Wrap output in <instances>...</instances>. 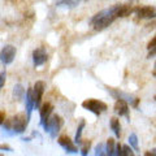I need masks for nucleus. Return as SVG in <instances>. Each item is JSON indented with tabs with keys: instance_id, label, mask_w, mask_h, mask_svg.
<instances>
[{
	"instance_id": "nucleus-6",
	"label": "nucleus",
	"mask_w": 156,
	"mask_h": 156,
	"mask_svg": "<svg viewBox=\"0 0 156 156\" xmlns=\"http://www.w3.org/2000/svg\"><path fill=\"white\" fill-rule=\"evenodd\" d=\"M16 53H17L16 47L12 44H5L3 47V50L0 51V62L4 65L12 64L14 57H16Z\"/></svg>"
},
{
	"instance_id": "nucleus-16",
	"label": "nucleus",
	"mask_w": 156,
	"mask_h": 156,
	"mask_svg": "<svg viewBox=\"0 0 156 156\" xmlns=\"http://www.w3.org/2000/svg\"><path fill=\"white\" fill-rule=\"evenodd\" d=\"M25 94H26V90L23 89V86L21 83H17L16 86L13 87V98L14 100H20L22 98H25Z\"/></svg>"
},
{
	"instance_id": "nucleus-17",
	"label": "nucleus",
	"mask_w": 156,
	"mask_h": 156,
	"mask_svg": "<svg viewBox=\"0 0 156 156\" xmlns=\"http://www.w3.org/2000/svg\"><path fill=\"white\" fill-rule=\"evenodd\" d=\"M115 151H116V142L113 138H108L105 143V154L107 156H115Z\"/></svg>"
},
{
	"instance_id": "nucleus-27",
	"label": "nucleus",
	"mask_w": 156,
	"mask_h": 156,
	"mask_svg": "<svg viewBox=\"0 0 156 156\" xmlns=\"http://www.w3.org/2000/svg\"><path fill=\"white\" fill-rule=\"evenodd\" d=\"M154 47H156V35L151 39V41L148 42V44H147V48L148 50H151V48H154Z\"/></svg>"
},
{
	"instance_id": "nucleus-22",
	"label": "nucleus",
	"mask_w": 156,
	"mask_h": 156,
	"mask_svg": "<svg viewBox=\"0 0 156 156\" xmlns=\"http://www.w3.org/2000/svg\"><path fill=\"white\" fill-rule=\"evenodd\" d=\"M105 152V144L104 143H99L95 147V156H100Z\"/></svg>"
},
{
	"instance_id": "nucleus-36",
	"label": "nucleus",
	"mask_w": 156,
	"mask_h": 156,
	"mask_svg": "<svg viewBox=\"0 0 156 156\" xmlns=\"http://www.w3.org/2000/svg\"><path fill=\"white\" fill-rule=\"evenodd\" d=\"M0 156H4V155H3V154H0Z\"/></svg>"
},
{
	"instance_id": "nucleus-33",
	"label": "nucleus",
	"mask_w": 156,
	"mask_h": 156,
	"mask_svg": "<svg viewBox=\"0 0 156 156\" xmlns=\"http://www.w3.org/2000/svg\"><path fill=\"white\" fill-rule=\"evenodd\" d=\"M152 76H154V77H156V70H154V72H152Z\"/></svg>"
},
{
	"instance_id": "nucleus-9",
	"label": "nucleus",
	"mask_w": 156,
	"mask_h": 156,
	"mask_svg": "<svg viewBox=\"0 0 156 156\" xmlns=\"http://www.w3.org/2000/svg\"><path fill=\"white\" fill-rule=\"evenodd\" d=\"M47 58H48V55H47L44 48L39 47V48H35V50L33 51V64L35 68L46 64Z\"/></svg>"
},
{
	"instance_id": "nucleus-28",
	"label": "nucleus",
	"mask_w": 156,
	"mask_h": 156,
	"mask_svg": "<svg viewBox=\"0 0 156 156\" xmlns=\"http://www.w3.org/2000/svg\"><path fill=\"white\" fill-rule=\"evenodd\" d=\"M154 56H156V47H154V48H151V50H148V55H147V57L151 58V57H154Z\"/></svg>"
},
{
	"instance_id": "nucleus-13",
	"label": "nucleus",
	"mask_w": 156,
	"mask_h": 156,
	"mask_svg": "<svg viewBox=\"0 0 156 156\" xmlns=\"http://www.w3.org/2000/svg\"><path fill=\"white\" fill-rule=\"evenodd\" d=\"M25 105H26V116L30 119L31 112L34 109V99H33V89H27L25 94Z\"/></svg>"
},
{
	"instance_id": "nucleus-24",
	"label": "nucleus",
	"mask_w": 156,
	"mask_h": 156,
	"mask_svg": "<svg viewBox=\"0 0 156 156\" xmlns=\"http://www.w3.org/2000/svg\"><path fill=\"white\" fill-rule=\"evenodd\" d=\"M115 156H124L122 154V144L116 143V151H115Z\"/></svg>"
},
{
	"instance_id": "nucleus-29",
	"label": "nucleus",
	"mask_w": 156,
	"mask_h": 156,
	"mask_svg": "<svg viewBox=\"0 0 156 156\" xmlns=\"http://www.w3.org/2000/svg\"><path fill=\"white\" fill-rule=\"evenodd\" d=\"M144 156H156V148H152V150H150V151H146Z\"/></svg>"
},
{
	"instance_id": "nucleus-15",
	"label": "nucleus",
	"mask_w": 156,
	"mask_h": 156,
	"mask_svg": "<svg viewBox=\"0 0 156 156\" xmlns=\"http://www.w3.org/2000/svg\"><path fill=\"white\" fill-rule=\"evenodd\" d=\"M85 126H86V121L85 120H81V122L80 125H78V128H77V131H76V135H74V144H81L82 143V131H83L85 129Z\"/></svg>"
},
{
	"instance_id": "nucleus-2",
	"label": "nucleus",
	"mask_w": 156,
	"mask_h": 156,
	"mask_svg": "<svg viewBox=\"0 0 156 156\" xmlns=\"http://www.w3.org/2000/svg\"><path fill=\"white\" fill-rule=\"evenodd\" d=\"M62 124H64V120H62L61 116H58L56 113H52L50 116V119H48L44 125H43V128H44V131L46 133L50 134L51 138H56L58 131H60Z\"/></svg>"
},
{
	"instance_id": "nucleus-10",
	"label": "nucleus",
	"mask_w": 156,
	"mask_h": 156,
	"mask_svg": "<svg viewBox=\"0 0 156 156\" xmlns=\"http://www.w3.org/2000/svg\"><path fill=\"white\" fill-rule=\"evenodd\" d=\"M113 109L116 112V115H119L120 117L125 116L126 119H130V116H129V104H128V101L126 100L117 99L115 105H113Z\"/></svg>"
},
{
	"instance_id": "nucleus-12",
	"label": "nucleus",
	"mask_w": 156,
	"mask_h": 156,
	"mask_svg": "<svg viewBox=\"0 0 156 156\" xmlns=\"http://www.w3.org/2000/svg\"><path fill=\"white\" fill-rule=\"evenodd\" d=\"M52 112H53V105L50 103V101H46L44 104L41 105V108H39V115H41V125L42 126L44 125V122L48 119H50Z\"/></svg>"
},
{
	"instance_id": "nucleus-18",
	"label": "nucleus",
	"mask_w": 156,
	"mask_h": 156,
	"mask_svg": "<svg viewBox=\"0 0 156 156\" xmlns=\"http://www.w3.org/2000/svg\"><path fill=\"white\" fill-rule=\"evenodd\" d=\"M82 148H81V156H89V151L91 147V140H85L82 142Z\"/></svg>"
},
{
	"instance_id": "nucleus-32",
	"label": "nucleus",
	"mask_w": 156,
	"mask_h": 156,
	"mask_svg": "<svg viewBox=\"0 0 156 156\" xmlns=\"http://www.w3.org/2000/svg\"><path fill=\"white\" fill-rule=\"evenodd\" d=\"M22 140H25V142H30V140H31V136H26V138H22Z\"/></svg>"
},
{
	"instance_id": "nucleus-3",
	"label": "nucleus",
	"mask_w": 156,
	"mask_h": 156,
	"mask_svg": "<svg viewBox=\"0 0 156 156\" xmlns=\"http://www.w3.org/2000/svg\"><path fill=\"white\" fill-rule=\"evenodd\" d=\"M82 107L86 111H90L96 116H100L101 112L107 111V108H108V105L104 101L98 100V99H86L85 101H82Z\"/></svg>"
},
{
	"instance_id": "nucleus-14",
	"label": "nucleus",
	"mask_w": 156,
	"mask_h": 156,
	"mask_svg": "<svg viewBox=\"0 0 156 156\" xmlns=\"http://www.w3.org/2000/svg\"><path fill=\"white\" fill-rule=\"evenodd\" d=\"M109 124H111V129L115 133V135L117 136V138H120V135H121V124H120L119 117H116V116L111 117Z\"/></svg>"
},
{
	"instance_id": "nucleus-7",
	"label": "nucleus",
	"mask_w": 156,
	"mask_h": 156,
	"mask_svg": "<svg viewBox=\"0 0 156 156\" xmlns=\"http://www.w3.org/2000/svg\"><path fill=\"white\" fill-rule=\"evenodd\" d=\"M134 12L138 18H156V7L154 5L135 7Z\"/></svg>"
},
{
	"instance_id": "nucleus-34",
	"label": "nucleus",
	"mask_w": 156,
	"mask_h": 156,
	"mask_svg": "<svg viewBox=\"0 0 156 156\" xmlns=\"http://www.w3.org/2000/svg\"><path fill=\"white\" fill-rule=\"evenodd\" d=\"M154 68H155V69H154V70H156V61H155V65H154Z\"/></svg>"
},
{
	"instance_id": "nucleus-30",
	"label": "nucleus",
	"mask_w": 156,
	"mask_h": 156,
	"mask_svg": "<svg viewBox=\"0 0 156 156\" xmlns=\"http://www.w3.org/2000/svg\"><path fill=\"white\" fill-rule=\"evenodd\" d=\"M5 121V113L3 111H0V126L3 125V122Z\"/></svg>"
},
{
	"instance_id": "nucleus-8",
	"label": "nucleus",
	"mask_w": 156,
	"mask_h": 156,
	"mask_svg": "<svg viewBox=\"0 0 156 156\" xmlns=\"http://www.w3.org/2000/svg\"><path fill=\"white\" fill-rule=\"evenodd\" d=\"M57 142H58V144H60L62 148L66 151L68 154H77V152H78L77 146L74 144V142H73V140H72L68 135H65V134L60 135V136L57 138Z\"/></svg>"
},
{
	"instance_id": "nucleus-25",
	"label": "nucleus",
	"mask_w": 156,
	"mask_h": 156,
	"mask_svg": "<svg viewBox=\"0 0 156 156\" xmlns=\"http://www.w3.org/2000/svg\"><path fill=\"white\" fill-rule=\"evenodd\" d=\"M3 128H4V130H12V119H8L4 121Z\"/></svg>"
},
{
	"instance_id": "nucleus-4",
	"label": "nucleus",
	"mask_w": 156,
	"mask_h": 156,
	"mask_svg": "<svg viewBox=\"0 0 156 156\" xmlns=\"http://www.w3.org/2000/svg\"><path fill=\"white\" fill-rule=\"evenodd\" d=\"M29 124V119L26 113H17L16 116L12 119V133L13 134H22L26 130Z\"/></svg>"
},
{
	"instance_id": "nucleus-1",
	"label": "nucleus",
	"mask_w": 156,
	"mask_h": 156,
	"mask_svg": "<svg viewBox=\"0 0 156 156\" xmlns=\"http://www.w3.org/2000/svg\"><path fill=\"white\" fill-rule=\"evenodd\" d=\"M115 20H116L115 5H112L111 8L103 9V11H100L99 13H96L95 16L90 20V23L95 30H103L107 26H109Z\"/></svg>"
},
{
	"instance_id": "nucleus-20",
	"label": "nucleus",
	"mask_w": 156,
	"mask_h": 156,
	"mask_svg": "<svg viewBox=\"0 0 156 156\" xmlns=\"http://www.w3.org/2000/svg\"><path fill=\"white\" fill-rule=\"evenodd\" d=\"M122 154H124V156H135L133 148H131L129 144L122 146Z\"/></svg>"
},
{
	"instance_id": "nucleus-21",
	"label": "nucleus",
	"mask_w": 156,
	"mask_h": 156,
	"mask_svg": "<svg viewBox=\"0 0 156 156\" xmlns=\"http://www.w3.org/2000/svg\"><path fill=\"white\" fill-rule=\"evenodd\" d=\"M56 5L57 7H69V8H72V7L78 5V2H57Z\"/></svg>"
},
{
	"instance_id": "nucleus-26",
	"label": "nucleus",
	"mask_w": 156,
	"mask_h": 156,
	"mask_svg": "<svg viewBox=\"0 0 156 156\" xmlns=\"http://www.w3.org/2000/svg\"><path fill=\"white\" fill-rule=\"evenodd\" d=\"M0 151H7V152H13V148L9 144L0 143Z\"/></svg>"
},
{
	"instance_id": "nucleus-31",
	"label": "nucleus",
	"mask_w": 156,
	"mask_h": 156,
	"mask_svg": "<svg viewBox=\"0 0 156 156\" xmlns=\"http://www.w3.org/2000/svg\"><path fill=\"white\" fill-rule=\"evenodd\" d=\"M147 29H155L156 27V21H152V22H150V23H147Z\"/></svg>"
},
{
	"instance_id": "nucleus-11",
	"label": "nucleus",
	"mask_w": 156,
	"mask_h": 156,
	"mask_svg": "<svg viewBox=\"0 0 156 156\" xmlns=\"http://www.w3.org/2000/svg\"><path fill=\"white\" fill-rule=\"evenodd\" d=\"M115 12H116V18L117 17H126V16H129L131 12H134V7L131 3L115 4Z\"/></svg>"
},
{
	"instance_id": "nucleus-35",
	"label": "nucleus",
	"mask_w": 156,
	"mask_h": 156,
	"mask_svg": "<svg viewBox=\"0 0 156 156\" xmlns=\"http://www.w3.org/2000/svg\"><path fill=\"white\" fill-rule=\"evenodd\" d=\"M154 99H155V101H156V95H155V96H154Z\"/></svg>"
},
{
	"instance_id": "nucleus-5",
	"label": "nucleus",
	"mask_w": 156,
	"mask_h": 156,
	"mask_svg": "<svg viewBox=\"0 0 156 156\" xmlns=\"http://www.w3.org/2000/svg\"><path fill=\"white\" fill-rule=\"evenodd\" d=\"M46 91V82L37 81L33 87V99H34V108L39 109L42 105V98Z\"/></svg>"
},
{
	"instance_id": "nucleus-23",
	"label": "nucleus",
	"mask_w": 156,
	"mask_h": 156,
	"mask_svg": "<svg viewBox=\"0 0 156 156\" xmlns=\"http://www.w3.org/2000/svg\"><path fill=\"white\" fill-rule=\"evenodd\" d=\"M5 81H7V72L3 70L0 73V90L3 89V86L5 85Z\"/></svg>"
},
{
	"instance_id": "nucleus-19",
	"label": "nucleus",
	"mask_w": 156,
	"mask_h": 156,
	"mask_svg": "<svg viewBox=\"0 0 156 156\" xmlns=\"http://www.w3.org/2000/svg\"><path fill=\"white\" fill-rule=\"evenodd\" d=\"M129 146L134 150H138V136H136V134L131 133L129 135Z\"/></svg>"
}]
</instances>
